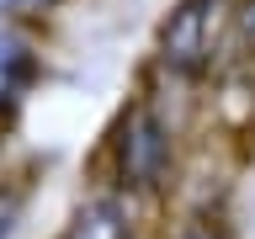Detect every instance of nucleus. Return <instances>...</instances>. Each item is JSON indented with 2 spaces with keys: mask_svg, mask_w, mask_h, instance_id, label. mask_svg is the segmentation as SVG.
<instances>
[{
  "mask_svg": "<svg viewBox=\"0 0 255 239\" xmlns=\"http://www.w3.org/2000/svg\"><path fill=\"white\" fill-rule=\"evenodd\" d=\"M112 159H117V186L123 191H159L170 175V127L159 122L154 107H133L117 122L112 138Z\"/></svg>",
  "mask_w": 255,
  "mask_h": 239,
  "instance_id": "obj_1",
  "label": "nucleus"
},
{
  "mask_svg": "<svg viewBox=\"0 0 255 239\" xmlns=\"http://www.w3.org/2000/svg\"><path fill=\"white\" fill-rule=\"evenodd\" d=\"M223 5L229 0H175V11L159 21V64L170 75H202L213 64Z\"/></svg>",
  "mask_w": 255,
  "mask_h": 239,
  "instance_id": "obj_2",
  "label": "nucleus"
},
{
  "mask_svg": "<svg viewBox=\"0 0 255 239\" xmlns=\"http://www.w3.org/2000/svg\"><path fill=\"white\" fill-rule=\"evenodd\" d=\"M32 80H37V48H32L27 32H16L0 16V117L11 107H21V96L32 91Z\"/></svg>",
  "mask_w": 255,
  "mask_h": 239,
  "instance_id": "obj_3",
  "label": "nucleus"
},
{
  "mask_svg": "<svg viewBox=\"0 0 255 239\" xmlns=\"http://www.w3.org/2000/svg\"><path fill=\"white\" fill-rule=\"evenodd\" d=\"M59 239H133V223H128V207L117 197H96L69 218Z\"/></svg>",
  "mask_w": 255,
  "mask_h": 239,
  "instance_id": "obj_4",
  "label": "nucleus"
},
{
  "mask_svg": "<svg viewBox=\"0 0 255 239\" xmlns=\"http://www.w3.org/2000/svg\"><path fill=\"white\" fill-rule=\"evenodd\" d=\"M59 0H0V16L11 21V16H37V11H53Z\"/></svg>",
  "mask_w": 255,
  "mask_h": 239,
  "instance_id": "obj_5",
  "label": "nucleus"
},
{
  "mask_svg": "<svg viewBox=\"0 0 255 239\" xmlns=\"http://www.w3.org/2000/svg\"><path fill=\"white\" fill-rule=\"evenodd\" d=\"M16 218H21V202H16L11 191H0V239L16 234Z\"/></svg>",
  "mask_w": 255,
  "mask_h": 239,
  "instance_id": "obj_6",
  "label": "nucleus"
},
{
  "mask_svg": "<svg viewBox=\"0 0 255 239\" xmlns=\"http://www.w3.org/2000/svg\"><path fill=\"white\" fill-rule=\"evenodd\" d=\"M239 32L255 43V0H245V11H239Z\"/></svg>",
  "mask_w": 255,
  "mask_h": 239,
  "instance_id": "obj_7",
  "label": "nucleus"
},
{
  "mask_svg": "<svg viewBox=\"0 0 255 239\" xmlns=\"http://www.w3.org/2000/svg\"><path fill=\"white\" fill-rule=\"evenodd\" d=\"M181 239H223V234H218V229H213V223H191V229H186V234H181Z\"/></svg>",
  "mask_w": 255,
  "mask_h": 239,
  "instance_id": "obj_8",
  "label": "nucleus"
}]
</instances>
